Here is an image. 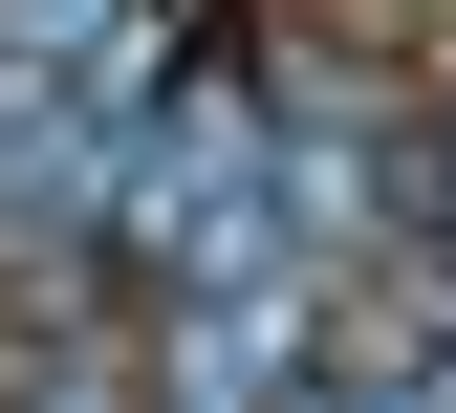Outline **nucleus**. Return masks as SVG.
<instances>
[{
  "label": "nucleus",
  "mask_w": 456,
  "mask_h": 413,
  "mask_svg": "<svg viewBox=\"0 0 456 413\" xmlns=\"http://www.w3.org/2000/svg\"><path fill=\"white\" fill-rule=\"evenodd\" d=\"M109 22H131V0H0V44H22V66H87Z\"/></svg>",
  "instance_id": "obj_1"
}]
</instances>
